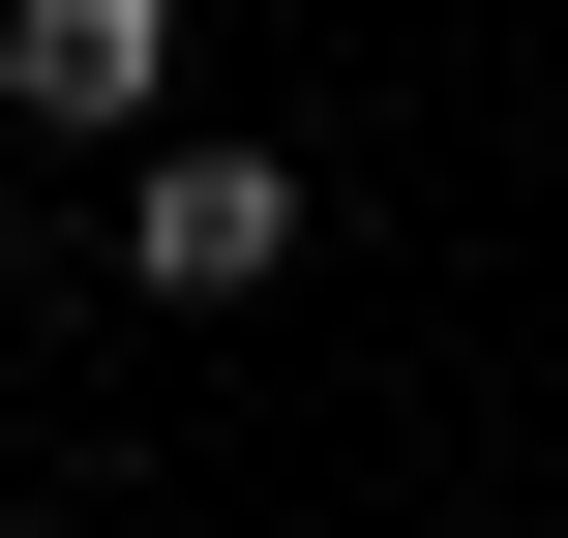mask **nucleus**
Returning a JSON list of instances; mask_svg holds the SVG:
<instances>
[{"label":"nucleus","instance_id":"f257e3e1","mask_svg":"<svg viewBox=\"0 0 568 538\" xmlns=\"http://www.w3.org/2000/svg\"><path fill=\"white\" fill-rule=\"evenodd\" d=\"M120 270H150V300H270V270H300V150H240V120H180V150L120 180Z\"/></svg>","mask_w":568,"mask_h":538},{"label":"nucleus","instance_id":"f03ea898","mask_svg":"<svg viewBox=\"0 0 568 538\" xmlns=\"http://www.w3.org/2000/svg\"><path fill=\"white\" fill-rule=\"evenodd\" d=\"M0 120H60V150H180V0H0Z\"/></svg>","mask_w":568,"mask_h":538}]
</instances>
